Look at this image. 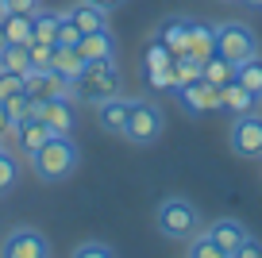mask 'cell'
Segmentation results:
<instances>
[{
	"mask_svg": "<svg viewBox=\"0 0 262 258\" xmlns=\"http://www.w3.org/2000/svg\"><path fill=\"white\" fill-rule=\"evenodd\" d=\"M77 158H81V150H77V143L70 135H50L47 143L31 154V169H35L39 181L54 185V181H66L77 169Z\"/></svg>",
	"mask_w": 262,
	"mask_h": 258,
	"instance_id": "obj_1",
	"label": "cell"
},
{
	"mask_svg": "<svg viewBox=\"0 0 262 258\" xmlns=\"http://www.w3.org/2000/svg\"><path fill=\"white\" fill-rule=\"evenodd\" d=\"M155 224L158 231L166 235V239H193V235H201V212H196L193 201H185V197H166L162 204H158L155 212Z\"/></svg>",
	"mask_w": 262,
	"mask_h": 258,
	"instance_id": "obj_2",
	"label": "cell"
},
{
	"mask_svg": "<svg viewBox=\"0 0 262 258\" xmlns=\"http://www.w3.org/2000/svg\"><path fill=\"white\" fill-rule=\"evenodd\" d=\"M74 93L81 100H89V104H100V100L116 97L120 93V66H116V58H108V62H85L81 77L74 81Z\"/></svg>",
	"mask_w": 262,
	"mask_h": 258,
	"instance_id": "obj_3",
	"label": "cell"
},
{
	"mask_svg": "<svg viewBox=\"0 0 262 258\" xmlns=\"http://www.w3.org/2000/svg\"><path fill=\"white\" fill-rule=\"evenodd\" d=\"M162 127H166V116H162V108L155 104V100H131V112H127V123H123V139L127 143H135V146H147V143H155L158 135H162Z\"/></svg>",
	"mask_w": 262,
	"mask_h": 258,
	"instance_id": "obj_4",
	"label": "cell"
},
{
	"mask_svg": "<svg viewBox=\"0 0 262 258\" xmlns=\"http://www.w3.org/2000/svg\"><path fill=\"white\" fill-rule=\"evenodd\" d=\"M216 54L228 58V62H247V58L258 54V35L247 24L231 19V24H216Z\"/></svg>",
	"mask_w": 262,
	"mask_h": 258,
	"instance_id": "obj_5",
	"label": "cell"
},
{
	"mask_svg": "<svg viewBox=\"0 0 262 258\" xmlns=\"http://www.w3.org/2000/svg\"><path fill=\"white\" fill-rule=\"evenodd\" d=\"M0 258H50V243L39 227H12L0 243Z\"/></svg>",
	"mask_w": 262,
	"mask_h": 258,
	"instance_id": "obj_6",
	"label": "cell"
},
{
	"mask_svg": "<svg viewBox=\"0 0 262 258\" xmlns=\"http://www.w3.org/2000/svg\"><path fill=\"white\" fill-rule=\"evenodd\" d=\"M173 93H178V104L185 108L189 116H208V112L220 108V89L205 77L189 81V85H181V89H173Z\"/></svg>",
	"mask_w": 262,
	"mask_h": 258,
	"instance_id": "obj_7",
	"label": "cell"
},
{
	"mask_svg": "<svg viewBox=\"0 0 262 258\" xmlns=\"http://www.w3.org/2000/svg\"><path fill=\"white\" fill-rule=\"evenodd\" d=\"M231 150L239 158H262V116L258 112L235 116V123H231Z\"/></svg>",
	"mask_w": 262,
	"mask_h": 258,
	"instance_id": "obj_8",
	"label": "cell"
},
{
	"mask_svg": "<svg viewBox=\"0 0 262 258\" xmlns=\"http://www.w3.org/2000/svg\"><path fill=\"white\" fill-rule=\"evenodd\" d=\"M24 93L35 100V104H47V100H54V97H77L74 85L66 77H58L54 70H31L24 77Z\"/></svg>",
	"mask_w": 262,
	"mask_h": 258,
	"instance_id": "obj_9",
	"label": "cell"
},
{
	"mask_svg": "<svg viewBox=\"0 0 262 258\" xmlns=\"http://www.w3.org/2000/svg\"><path fill=\"white\" fill-rule=\"evenodd\" d=\"M39 120L47 123L54 135H74L77 127V108H74V97H54L39 108Z\"/></svg>",
	"mask_w": 262,
	"mask_h": 258,
	"instance_id": "obj_10",
	"label": "cell"
},
{
	"mask_svg": "<svg viewBox=\"0 0 262 258\" xmlns=\"http://www.w3.org/2000/svg\"><path fill=\"white\" fill-rule=\"evenodd\" d=\"M189 27H193V16H166L155 27V39L166 42V50L173 58H185L189 54Z\"/></svg>",
	"mask_w": 262,
	"mask_h": 258,
	"instance_id": "obj_11",
	"label": "cell"
},
{
	"mask_svg": "<svg viewBox=\"0 0 262 258\" xmlns=\"http://www.w3.org/2000/svg\"><path fill=\"white\" fill-rule=\"evenodd\" d=\"M50 135H54V131H50L47 123L39 120V116H27V120H19V123H16V131H12V139H16L19 154H27V158H31V154L39 150V146L47 143Z\"/></svg>",
	"mask_w": 262,
	"mask_h": 258,
	"instance_id": "obj_12",
	"label": "cell"
},
{
	"mask_svg": "<svg viewBox=\"0 0 262 258\" xmlns=\"http://www.w3.org/2000/svg\"><path fill=\"white\" fill-rule=\"evenodd\" d=\"M127 112H131V100L123 97V93H116V97H108V100H100V104H97V123L104 131H112V135H123Z\"/></svg>",
	"mask_w": 262,
	"mask_h": 258,
	"instance_id": "obj_13",
	"label": "cell"
},
{
	"mask_svg": "<svg viewBox=\"0 0 262 258\" xmlns=\"http://www.w3.org/2000/svg\"><path fill=\"white\" fill-rule=\"evenodd\" d=\"M212 54H216V24L193 19V27H189V58H196V62L205 66Z\"/></svg>",
	"mask_w": 262,
	"mask_h": 258,
	"instance_id": "obj_14",
	"label": "cell"
},
{
	"mask_svg": "<svg viewBox=\"0 0 262 258\" xmlns=\"http://www.w3.org/2000/svg\"><path fill=\"white\" fill-rule=\"evenodd\" d=\"M77 54L85 62H108V58H116V39L108 31H85L77 42Z\"/></svg>",
	"mask_w": 262,
	"mask_h": 258,
	"instance_id": "obj_15",
	"label": "cell"
},
{
	"mask_svg": "<svg viewBox=\"0 0 262 258\" xmlns=\"http://www.w3.org/2000/svg\"><path fill=\"white\" fill-rule=\"evenodd\" d=\"M66 16L81 27V35L85 31H108V8H100V4H93V0H77Z\"/></svg>",
	"mask_w": 262,
	"mask_h": 258,
	"instance_id": "obj_16",
	"label": "cell"
},
{
	"mask_svg": "<svg viewBox=\"0 0 262 258\" xmlns=\"http://www.w3.org/2000/svg\"><path fill=\"white\" fill-rule=\"evenodd\" d=\"M220 108H224V112H231V116H247V112L258 108V97H254L251 89H243L239 81H231V85H224V89H220Z\"/></svg>",
	"mask_w": 262,
	"mask_h": 258,
	"instance_id": "obj_17",
	"label": "cell"
},
{
	"mask_svg": "<svg viewBox=\"0 0 262 258\" xmlns=\"http://www.w3.org/2000/svg\"><path fill=\"white\" fill-rule=\"evenodd\" d=\"M205 235H208V239L216 243V247H224V250H228V254H231V250H235L239 243L247 239V227L239 224V220H212Z\"/></svg>",
	"mask_w": 262,
	"mask_h": 258,
	"instance_id": "obj_18",
	"label": "cell"
},
{
	"mask_svg": "<svg viewBox=\"0 0 262 258\" xmlns=\"http://www.w3.org/2000/svg\"><path fill=\"white\" fill-rule=\"evenodd\" d=\"M50 70L74 85V81L81 77V70H85V58L77 54V47H54V66H50Z\"/></svg>",
	"mask_w": 262,
	"mask_h": 258,
	"instance_id": "obj_19",
	"label": "cell"
},
{
	"mask_svg": "<svg viewBox=\"0 0 262 258\" xmlns=\"http://www.w3.org/2000/svg\"><path fill=\"white\" fill-rule=\"evenodd\" d=\"M201 77H205V81H212L216 89H224V85H231V81H235V62H228V58L212 54L205 66H201Z\"/></svg>",
	"mask_w": 262,
	"mask_h": 258,
	"instance_id": "obj_20",
	"label": "cell"
},
{
	"mask_svg": "<svg viewBox=\"0 0 262 258\" xmlns=\"http://www.w3.org/2000/svg\"><path fill=\"white\" fill-rule=\"evenodd\" d=\"M0 66L19 73V77H27V73H31V50H27V42H8L4 54H0Z\"/></svg>",
	"mask_w": 262,
	"mask_h": 258,
	"instance_id": "obj_21",
	"label": "cell"
},
{
	"mask_svg": "<svg viewBox=\"0 0 262 258\" xmlns=\"http://www.w3.org/2000/svg\"><path fill=\"white\" fill-rule=\"evenodd\" d=\"M235 81L243 85V89H251L254 97H262V58H247V62L235 66Z\"/></svg>",
	"mask_w": 262,
	"mask_h": 258,
	"instance_id": "obj_22",
	"label": "cell"
},
{
	"mask_svg": "<svg viewBox=\"0 0 262 258\" xmlns=\"http://www.w3.org/2000/svg\"><path fill=\"white\" fill-rule=\"evenodd\" d=\"M8 42H31L35 39V27H31V16H19V12H8V16L0 19Z\"/></svg>",
	"mask_w": 262,
	"mask_h": 258,
	"instance_id": "obj_23",
	"label": "cell"
},
{
	"mask_svg": "<svg viewBox=\"0 0 262 258\" xmlns=\"http://www.w3.org/2000/svg\"><path fill=\"white\" fill-rule=\"evenodd\" d=\"M170 66H173V54L166 50V42L150 39L143 50V73H158V70H170Z\"/></svg>",
	"mask_w": 262,
	"mask_h": 258,
	"instance_id": "obj_24",
	"label": "cell"
},
{
	"mask_svg": "<svg viewBox=\"0 0 262 258\" xmlns=\"http://www.w3.org/2000/svg\"><path fill=\"white\" fill-rule=\"evenodd\" d=\"M58 19L62 16H54V12H35L31 16V27H35V39L31 42H50V47H54V35H58Z\"/></svg>",
	"mask_w": 262,
	"mask_h": 258,
	"instance_id": "obj_25",
	"label": "cell"
},
{
	"mask_svg": "<svg viewBox=\"0 0 262 258\" xmlns=\"http://www.w3.org/2000/svg\"><path fill=\"white\" fill-rule=\"evenodd\" d=\"M189 258H231L224 247H216L212 239H208L205 231L201 235H193V247H189Z\"/></svg>",
	"mask_w": 262,
	"mask_h": 258,
	"instance_id": "obj_26",
	"label": "cell"
},
{
	"mask_svg": "<svg viewBox=\"0 0 262 258\" xmlns=\"http://www.w3.org/2000/svg\"><path fill=\"white\" fill-rule=\"evenodd\" d=\"M16 178H19V162H16V154L0 150V197L8 193L12 185H16Z\"/></svg>",
	"mask_w": 262,
	"mask_h": 258,
	"instance_id": "obj_27",
	"label": "cell"
},
{
	"mask_svg": "<svg viewBox=\"0 0 262 258\" xmlns=\"http://www.w3.org/2000/svg\"><path fill=\"white\" fill-rule=\"evenodd\" d=\"M201 77V62H196V58H173V81H178V89L181 85H189V81H196Z\"/></svg>",
	"mask_w": 262,
	"mask_h": 258,
	"instance_id": "obj_28",
	"label": "cell"
},
{
	"mask_svg": "<svg viewBox=\"0 0 262 258\" xmlns=\"http://www.w3.org/2000/svg\"><path fill=\"white\" fill-rule=\"evenodd\" d=\"M81 42V27L74 24L70 16L58 19V35H54V47H77Z\"/></svg>",
	"mask_w": 262,
	"mask_h": 258,
	"instance_id": "obj_29",
	"label": "cell"
},
{
	"mask_svg": "<svg viewBox=\"0 0 262 258\" xmlns=\"http://www.w3.org/2000/svg\"><path fill=\"white\" fill-rule=\"evenodd\" d=\"M4 108H8L12 123H19V120H27V116H31V97H27V93L19 89V93H12V97L4 100Z\"/></svg>",
	"mask_w": 262,
	"mask_h": 258,
	"instance_id": "obj_30",
	"label": "cell"
},
{
	"mask_svg": "<svg viewBox=\"0 0 262 258\" xmlns=\"http://www.w3.org/2000/svg\"><path fill=\"white\" fill-rule=\"evenodd\" d=\"M31 50V70H50L54 66V47L50 42H27Z\"/></svg>",
	"mask_w": 262,
	"mask_h": 258,
	"instance_id": "obj_31",
	"label": "cell"
},
{
	"mask_svg": "<svg viewBox=\"0 0 262 258\" xmlns=\"http://www.w3.org/2000/svg\"><path fill=\"white\" fill-rule=\"evenodd\" d=\"M70 258H116V250L108 247V243H97V239H93V243H77Z\"/></svg>",
	"mask_w": 262,
	"mask_h": 258,
	"instance_id": "obj_32",
	"label": "cell"
},
{
	"mask_svg": "<svg viewBox=\"0 0 262 258\" xmlns=\"http://www.w3.org/2000/svg\"><path fill=\"white\" fill-rule=\"evenodd\" d=\"M24 89V77H19V73H12V70H4V66H0V100H8L12 93H19Z\"/></svg>",
	"mask_w": 262,
	"mask_h": 258,
	"instance_id": "obj_33",
	"label": "cell"
},
{
	"mask_svg": "<svg viewBox=\"0 0 262 258\" xmlns=\"http://www.w3.org/2000/svg\"><path fill=\"white\" fill-rule=\"evenodd\" d=\"M147 77L150 89H178V81H173V66L170 70H158V73H143Z\"/></svg>",
	"mask_w": 262,
	"mask_h": 258,
	"instance_id": "obj_34",
	"label": "cell"
},
{
	"mask_svg": "<svg viewBox=\"0 0 262 258\" xmlns=\"http://www.w3.org/2000/svg\"><path fill=\"white\" fill-rule=\"evenodd\" d=\"M231 258H262V243H258V239H251V235H247V239L239 243L235 250H231Z\"/></svg>",
	"mask_w": 262,
	"mask_h": 258,
	"instance_id": "obj_35",
	"label": "cell"
},
{
	"mask_svg": "<svg viewBox=\"0 0 262 258\" xmlns=\"http://www.w3.org/2000/svg\"><path fill=\"white\" fill-rule=\"evenodd\" d=\"M4 4H8V12H19V16H35L42 8V0H4Z\"/></svg>",
	"mask_w": 262,
	"mask_h": 258,
	"instance_id": "obj_36",
	"label": "cell"
},
{
	"mask_svg": "<svg viewBox=\"0 0 262 258\" xmlns=\"http://www.w3.org/2000/svg\"><path fill=\"white\" fill-rule=\"evenodd\" d=\"M12 131H16V123H12V116H8V108H4V100H0V139H8Z\"/></svg>",
	"mask_w": 262,
	"mask_h": 258,
	"instance_id": "obj_37",
	"label": "cell"
},
{
	"mask_svg": "<svg viewBox=\"0 0 262 258\" xmlns=\"http://www.w3.org/2000/svg\"><path fill=\"white\" fill-rule=\"evenodd\" d=\"M93 4H100V8L112 12V8H120V4H127V0H93Z\"/></svg>",
	"mask_w": 262,
	"mask_h": 258,
	"instance_id": "obj_38",
	"label": "cell"
},
{
	"mask_svg": "<svg viewBox=\"0 0 262 258\" xmlns=\"http://www.w3.org/2000/svg\"><path fill=\"white\" fill-rule=\"evenodd\" d=\"M4 47H8V35H4V27H0V54H4Z\"/></svg>",
	"mask_w": 262,
	"mask_h": 258,
	"instance_id": "obj_39",
	"label": "cell"
},
{
	"mask_svg": "<svg viewBox=\"0 0 262 258\" xmlns=\"http://www.w3.org/2000/svg\"><path fill=\"white\" fill-rule=\"evenodd\" d=\"M4 16H8V4H4V0H0V19H4Z\"/></svg>",
	"mask_w": 262,
	"mask_h": 258,
	"instance_id": "obj_40",
	"label": "cell"
},
{
	"mask_svg": "<svg viewBox=\"0 0 262 258\" xmlns=\"http://www.w3.org/2000/svg\"><path fill=\"white\" fill-rule=\"evenodd\" d=\"M243 4H254V8H262V0H243Z\"/></svg>",
	"mask_w": 262,
	"mask_h": 258,
	"instance_id": "obj_41",
	"label": "cell"
},
{
	"mask_svg": "<svg viewBox=\"0 0 262 258\" xmlns=\"http://www.w3.org/2000/svg\"><path fill=\"white\" fill-rule=\"evenodd\" d=\"M0 150H4V139H0Z\"/></svg>",
	"mask_w": 262,
	"mask_h": 258,
	"instance_id": "obj_42",
	"label": "cell"
},
{
	"mask_svg": "<svg viewBox=\"0 0 262 258\" xmlns=\"http://www.w3.org/2000/svg\"><path fill=\"white\" fill-rule=\"evenodd\" d=\"M258 104H262V97H258Z\"/></svg>",
	"mask_w": 262,
	"mask_h": 258,
	"instance_id": "obj_43",
	"label": "cell"
}]
</instances>
